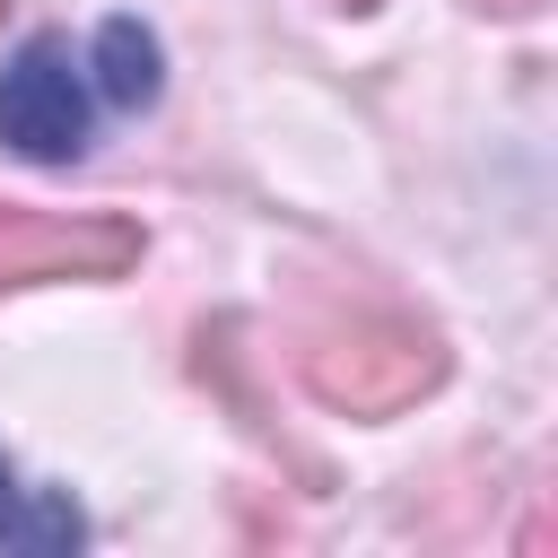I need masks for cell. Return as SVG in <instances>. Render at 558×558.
<instances>
[{"label":"cell","instance_id":"6","mask_svg":"<svg viewBox=\"0 0 558 558\" xmlns=\"http://www.w3.org/2000/svg\"><path fill=\"white\" fill-rule=\"evenodd\" d=\"M480 9H532V0H480Z\"/></svg>","mask_w":558,"mask_h":558},{"label":"cell","instance_id":"3","mask_svg":"<svg viewBox=\"0 0 558 558\" xmlns=\"http://www.w3.org/2000/svg\"><path fill=\"white\" fill-rule=\"evenodd\" d=\"M140 262V227L113 209H26L0 201V288L35 279H122Z\"/></svg>","mask_w":558,"mask_h":558},{"label":"cell","instance_id":"1","mask_svg":"<svg viewBox=\"0 0 558 558\" xmlns=\"http://www.w3.org/2000/svg\"><path fill=\"white\" fill-rule=\"evenodd\" d=\"M436 375H445V349H436L418 323L384 314V305H366V314H349V323H331V331L305 340V384H314V401H331V410H349V418H384V410L418 401Z\"/></svg>","mask_w":558,"mask_h":558},{"label":"cell","instance_id":"4","mask_svg":"<svg viewBox=\"0 0 558 558\" xmlns=\"http://www.w3.org/2000/svg\"><path fill=\"white\" fill-rule=\"evenodd\" d=\"M96 87L122 105V113H140V105H157V87H166V52H157V35L140 26V17H105L96 26Z\"/></svg>","mask_w":558,"mask_h":558},{"label":"cell","instance_id":"5","mask_svg":"<svg viewBox=\"0 0 558 558\" xmlns=\"http://www.w3.org/2000/svg\"><path fill=\"white\" fill-rule=\"evenodd\" d=\"M78 541H87L78 506H70V497H52V488H26V480L0 462V549L52 558V549H78Z\"/></svg>","mask_w":558,"mask_h":558},{"label":"cell","instance_id":"2","mask_svg":"<svg viewBox=\"0 0 558 558\" xmlns=\"http://www.w3.org/2000/svg\"><path fill=\"white\" fill-rule=\"evenodd\" d=\"M96 131L87 105V61L70 52V35H26L0 61V148L35 157V166H70Z\"/></svg>","mask_w":558,"mask_h":558},{"label":"cell","instance_id":"7","mask_svg":"<svg viewBox=\"0 0 558 558\" xmlns=\"http://www.w3.org/2000/svg\"><path fill=\"white\" fill-rule=\"evenodd\" d=\"M340 9H375V0H340Z\"/></svg>","mask_w":558,"mask_h":558},{"label":"cell","instance_id":"8","mask_svg":"<svg viewBox=\"0 0 558 558\" xmlns=\"http://www.w3.org/2000/svg\"><path fill=\"white\" fill-rule=\"evenodd\" d=\"M0 9H9V0H0Z\"/></svg>","mask_w":558,"mask_h":558}]
</instances>
